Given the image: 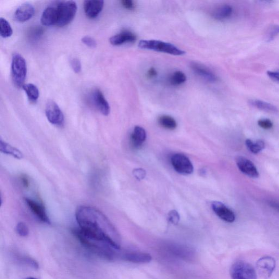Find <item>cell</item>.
I'll return each instance as SVG.
<instances>
[{"label":"cell","mask_w":279,"mask_h":279,"mask_svg":"<svg viewBox=\"0 0 279 279\" xmlns=\"http://www.w3.org/2000/svg\"><path fill=\"white\" fill-rule=\"evenodd\" d=\"M211 207L214 213L224 221L230 223L235 222L236 219L235 213L222 202L214 201L211 204Z\"/></svg>","instance_id":"11"},{"label":"cell","mask_w":279,"mask_h":279,"mask_svg":"<svg viewBox=\"0 0 279 279\" xmlns=\"http://www.w3.org/2000/svg\"><path fill=\"white\" fill-rule=\"evenodd\" d=\"M146 137L145 130L140 126H136L130 137L132 145L136 148L141 147L143 143L145 141Z\"/></svg>","instance_id":"19"},{"label":"cell","mask_w":279,"mask_h":279,"mask_svg":"<svg viewBox=\"0 0 279 279\" xmlns=\"http://www.w3.org/2000/svg\"><path fill=\"white\" fill-rule=\"evenodd\" d=\"M169 221L174 225H177L179 222V215L175 210L170 211L168 214Z\"/></svg>","instance_id":"32"},{"label":"cell","mask_w":279,"mask_h":279,"mask_svg":"<svg viewBox=\"0 0 279 279\" xmlns=\"http://www.w3.org/2000/svg\"><path fill=\"white\" fill-rule=\"evenodd\" d=\"M104 1H85L84 8L87 17L89 19H95L103 10Z\"/></svg>","instance_id":"17"},{"label":"cell","mask_w":279,"mask_h":279,"mask_svg":"<svg viewBox=\"0 0 279 279\" xmlns=\"http://www.w3.org/2000/svg\"><path fill=\"white\" fill-rule=\"evenodd\" d=\"M232 13V7L227 4H224L215 9L212 13V16L215 19L224 20L230 17Z\"/></svg>","instance_id":"21"},{"label":"cell","mask_w":279,"mask_h":279,"mask_svg":"<svg viewBox=\"0 0 279 279\" xmlns=\"http://www.w3.org/2000/svg\"><path fill=\"white\" fill-rule=\"evenodd\" d=\"M0 151L4 154L11 156L17 159H21L24 157L23 154L19 150L11 146L10 144L3 141L2 139L0 141Z\"/></svg>","instance_id":"20"},{"label":"cell","mask_w":279,"mask_h":279,"mask_svg":"<svg viewBox=\"0 0 279 279\" xmlns=\"http://www.w3.org/2000/svg\"><path fill=\"white\" fill-rule=\"evenodd\" d=\"M245 144L248 150L254 154H259L265 147V143L262 140H258L254 142L250 139H247Z\"/></svg>","instance_id":"25"},{"label":"cell","mask_w":279,"mask_h":279,"mask_svg":"<svg viewBox=\"0 0 279 279\" xmlns=\"http://www.w3.org/2000/svg\"><path fill=\"white\" fill-rule=\"evenodd\" d=\"M159 124L163 128L173 130L176 128L177 124L176 121L170 116H161L158 119Z\"/></svg>","instance_id":"24"},{"label":"cell","mask_w":279,"mask_h":279,"mask_svg":"<svg viewBox=\"0 0 279 279\" xmlns=\"http://www.w3.org/2000/svg\"><path fill=\"white\" fill-rule=\"evenodd\" d=\"M77 12V4L73 1L59 2V12L57 24L58 27L68 25L73 21Z\"/></svg>","instance_id":"5"},{"label":"cell","mask_w":279,"mask_h":279,"mask_svg":"<svg viewBox=\"0 0 279 279\" xmlns=\"http://www.w3.org/2000/svg\"><path fill=\"white\" fill-rule=\"evenodd\" d=\"M238 169L242 173L251 178H257L259 177V173L253 162L246 157L238 156L236 159Z\"/></svg>","instance_id":"10"},{"label":"cell","mask_w":279,"mask_h":279,"mask_svg":"<svg viewBox=\"0 0 279 279\" xmlns=\"http://www.w3.org/2000/svg\"><path fill=\"white\" fill-rule=\"evenodd\" d=\"M268 204H269L270 206L272 207V208L279 211V202L277 201H271L269 202Z\"/></svg>","instance_id":"40"},{"label":"cell","mask_w":279,"mask_h":279,"mask_svg":"<svg viewBox=\"0 0 279 279\" xmlns=\"http://www.w3.org/2000/svg\"><path fill=\"white\" fill-rule=\"evenodd\" d=\"M250 105L260 110L264 111L277 113L278 112L277 107L270 103L262 101L253 100L249 101Z\"/></svg>","instance_id":"23"},{"label":"cell","mask_w":279,"mask_h":279,"mask_svg":"<svg viewBox=\"0 0 279 279\" xmlns=\"http://www.w3.org/2000/svg\"><path fill=\"white\" fill-rule=\"evenodd\" d=\"M267 75L270 78L279 83V71H268Z\"/></svg>","instance_id":"37"},{"label":"cell","mask_w":279,"mask_h":279,"mask_svg":"<svg viewBox=\"0 0 279 279\" xmlns=\"http://www.w3.org/2000/svg\"><path fill=\"white\" fill-rule=\"evenodd\" d=\"M147 76L149 78H154L157 75V72L154 68H151L147 72Z\"/></svg>","instance_id":"39"},{"label":"cell","mask_w":279,"mask_h":279,"mask_svg":"<svg viewBox=\"0 0 279 279\" xmlns=\"http://www.w3.org/2000/svg\"><path fill=\"white\" fill-rule=\"evenodd\" d=\"M25 200L30 209L40 221L47 224L51 223L47 211L42 205L32 199H28V198H26Z\"/></svg>","instance_id":"13"},{"label":"cell","mask_w":279,"mask_h":279,"mask_svg":"<svg viewBox=\"0 0 279 279\" xmlns=\"http://www.w3.org/2000/svg\"><path fill=\"white\" fill-rule=\"evenodd\" d=\"M34 14L35 8L32 4L25 3L17 9L14 18L17 22H24L31 19Z\"/></svg>","instance_id":"14"},{"label":"cell","mask_w":279,"mask_h":279,"mask_svg":"<svg viewBox=\"0 0 279 279\" xmlns=\"http://www.w3.org/2000/svg\"><path fill=\"white\" fill-rule=\"evenodd\" d=\"M59 2L54 3L49 6L43 11L41 17V23L44 26H56L59 12Z\"/></svg>","instance_id":"8"},{"label":"cell","mask_w":279,"mask_h":279,"mask_svg":"<svg viewBox=\"0 0 279 279\" xmlns=\"http://www.w3.org/2000/svg\"><path fill=\"white\" fill-rule=\"evenodd\" d=\"M256 266L260 275L267 279L272 276L276 269V260L271 256H264L258 260Z\"/></svg>","instance_id":"9"},{"label":"cell","mask_w":279,"mask_h":279,"mask_svg":"<svg viewBox=\"0 0 279 279\" xmlns=\"http://www.w3.org/2000/svg\"><path fill=\"white\" fill-rule=\"evenodd\" d=\"M75 217L79 230L85 235L104 241L116 249H120L119 233L100 210L91 206H81L76 210Z\"/></svg>","instance_id":"1"},{"label":"cell","mask_w":279,"mask_h":279,"mask_svg":"<svg viewBox=\"0 0 279 279\" xmlns=\"http://www.w3.org/2000/svg\"><path fill=\"white\" fill-rule=\"evenodd\" d=\"M44 30L40 26H36L29 31V36L31 39H37L43 35Z\"/></svg>","instance_id":"29"},{"label":"cell","mask_w":279,"mask_h":279,"mask_svg":"<svg viewBox=\"0 0 279 279\" xmlns=\"http://www.w3.org/2000/svg\"><path fill=\"white\" fill-rule=\"evenodd\" d=\"M70 65L72 69L75 73H79L82 70V64L77 58H73L70 61Z\"/></svg>","instance_id":"31"},{"label":"cell","mask_w":279,"mask_h":279,"mask_svg":"<svg viewBox=\"0 0 279 279\" xmlns=\"http://www.w3.org/2000/svg\"><path fill=\"white\" fill-rule=\"evenodd\" d=\"M137 35L131 31L124 30L110 38V43L114 46H119L125 43H133L136 42Z\"/></svg>","instance_id":"16"},{"label":"cell","mask_w":279,"mask_h":279,"mask_svg":"<svg viewBox=\"0 0 279 279\" xmlns=\"http://www.w3.org/2000/svg\"><path fill=\"white\" fill-rule=\"evenodd\" d=\"M171 161L174 169L178 173L182 174H190L192 173L193 165L186 156L179 154L174 155Z\"/></svg>","instance_id":"7"},{"label":"cell","mask_w":279,"mask_h":279,"mask_svg":"<svg viewBox=\"0 0 279 279\" xmlns=\"http://www.w3.org/2000/svg\"><path fill=\"white\" fill-rule=\"evenodd\" d=\"M27 94L29 100L33 103L37 101L39 97V89L33 84H24L22 87Z\"/></svg>","instance_id":"22"},{"label":"cell","mask_w":279,"mask_h":279,"mask_svg":"<svg viewBox=\"0 0 279 279\" xmlns=\"http://www.w3.org/2000/svg\"><path fill=\"white\" fill-rule=\"evenodd\" d=\"M191 68L195 73L207 82L215 83L217 82V76L212 71L206 68V67L201 65L197 63H192Z\"/></svg>","instance_id":"18"},{"label":"cell","mask_w":279,"mask_h":279,"mask_svg":"<svg viewBox=\"0 0 279 279\" xmlns=\"http://www.w3.org/2000/svg\"><path fill=\"white\" fill-rule=\"evenodd\" d=\"M13 34L12 27L8 21L1 17L0 19V35L2 37L6 38L11 37Z\"/></svg>","instance_id":"26"},{"label":"cell","mask_w":279,"mask_h":279,"mask_svg":"<svg viewBox=\"0 0 279 279\" xmlns=\"http://www.w3.org/2000/svg\"><path fill=\"white\" fill-rule=\"evenodd\" d=\"M278 34H279V26H272L268 31L266 39L267 41H271Z\"/></svg>","instance_id":"30"},{"label":"cell","mask_w":279,"mask_h":279,"mask_svg":"<svg viewBox=\"0 0 279 279\" xmlns=\"http://www.w3.org/2000/svg\"><path fill=\"white\" fill-rule=\"evenodd\" d=\"M38 279L35 278H34V277H29V278H26V279Z\"/></svg>","instance_id":"41"},{"label":"cell","mask_w":279,"mask_h":279,"mask_svg":"<svg viewBox=\"0 0 279 279\" xmlns=\"http://www.w3.org/2000/svg\"><path fill=\"white\" fill-rule=\"evenodd\" d=\"M122 6L129 11H132L136 8V4L132 0H122L121 1Z\"/></svg>","instance_id":"36"},{"label":"cell","mask_w":279,"mask_h":279,"mask_svg":"<svg viewBox=\"0 0 279 279\" xmlns=\"http://www.w3.org/2000/svg\"><path fill=\"white\" fill-rule=\"evenodd\" d=\"M46 115L51 124L62 127L65 123V117L60 108L55 102L49 101L46 107Z\"/></svg>","instance_id":"6"},{"label":"cell","mask_w":279,"mask_h":279,"mask_svg":"<svg viewBox=\"0 0 279 279\" xmlns=\"http://www.w3.org/2000/svg\"><path fill=\"white\" fill-rule=\"evenodd\" d=\"M258 125L263 129H269L273 127V124L269 119H262L258 121Z\"/></svg>","instance_id":"34"},{"label":"cell","mask_w":279,"mask_h":279,"mask_svg":"<svg viewBox=\"0 0 279 279\" xmlns=\"http://www.w3.org/2000/svg\"><path fill=\"white\" fill-rule=\"evenodd\" d=\"M11 71L15 86L18 88L23 87L27 74V65L25 58L20 54L15 53L13 55Z\"/></svg>","instance_id":"3"},{"label":"cell","mask_w":279,"mask_h":279,"mask_svg":"<svg viewBox=\"0 0 279 279\" xmlns=\"http://www.w3.org/2000/svg\"><path fill=\"white\" fill-rule=\"evenodd\" d=\"M187 81V76L185 74L181 71H176L174 72L170 78L169 82L171 85L173 86H179Z\"/></svg>","instance_id":"27"},{"label":"cell","mask_w":279,"mask_h":279,"mask_svg":"<svg viewBox=\"0 0 279 279\" xmlns=\"http://www.w3.org/2000/svg\"><path fill=\"white\" fill-rule=\"evenodd\" d=\"M16 231L21 237H26L29 235V228L27 225L23 222H20L17 225Z\"/></svg>","instance_id":"28"},{"label":"cell","mask_w":279,"mask_h":279,"mask_svg":"<svg viewBox=\"0 0 279 279\" xmlns=\"http://www.w3.org/2000/svg\"><path fill=\"white\" fill-rule=\"evenodd\" d=\"M133 174L135 177L139 180V181H140V180L145 178L146 173L145 171L142 169H137L133 171Z\"/></svg>","instance_id":"35"},{"label":"cell","mask_w":279,"mask_h":279,"mask_svg":"<svg viewBox=\"0 0 279 279\" xmlns=\"http://www.w3.org/2000/svg\"><path fill=\"white\" fill-rule=\"evenodd\" d=\"M138 47L142 49L164 52L175 56H181L186 53L174 45L156 40H142L138 43Z\"/></svg>","instance_id":"2"},{"label":"cell","mask_w":279,"mask_h":279,"mask_svg":"<svg viewBox=\"0 0 279 279\" xmlns=\"http://www.w3.org/2000/svg\"><path fill=\"white\" fill-rule=\"evenodd\" d=\"M232 279H257V273L253 265L244 261H238L230 269Z\"/></svg>","instance_id":"4"},{"label":"cell","mask_w":279,"mask_h":279,"mask_svg":"<svg viewBox=\"0 0 279 279\" xmlns=\"http://www.w3.org/2000/svg\"><path fill=\"white\" fill-rule=\"evenodd\" d=\"M121 258L125 262L138 264L150 263L152 260L150 254L141 252L125 253L121 255Z\"/></svg>","instance_id":"15"},{"label":"cell","mask_w":279,"mask_h":279,"mask_svg":"<svg viewBox=\"0 0 279 279\" xmlns=\"http://www.w3.org/2000/svg\"><path fill=\"white\" fill-rule=\"evenodd\" d=\"M82 41L84 44L89 48H94L97 47V42L95 39L91 37H89V36H85V37L82 39Z\"/></svg>","instance_id":"33"},{"label":"cell","mask_w":279,"mask_h":279,"mask_svg":"<svg viewBox=\"0 0 279 279\" xmlns=\"http://www.w3.org/2000/svg\"><path fill=\"white\" fill-rule=\"evenodd\" d=\"M22 185L25 188H28L30 185L29 179L26 175H22L20 177Z\"/></svg>","instance_id":"38"},{"label":"cell","mask_w":279,"mask_h":279,"mask_svg":"<svg viewBox=\"0 0 279 279\" xmlns=\"http://www.w3.org/2000/svg\"><path fill=\"white\" fill-rule=\"evenodd\" d=\"M92 99L94 106L102 114L105 116L109 115L110 107L109 103L107 102L104 94L100 89L94 90L92 93Z\"/></svg>","instance_id":"12"}]
</instances>
